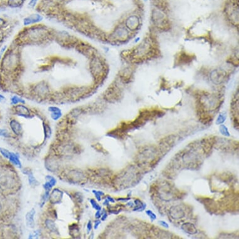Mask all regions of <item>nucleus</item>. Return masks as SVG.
<instances>
[{
    "mask_svg": "<svg viewBox=\"0 0 239 239\" xmlns=\"http://www.w3.org/2000/svg\"><path fill=\"white\" fill-rule=\"evenodd\" d=\"M48 29L41 26H32L26 29L21 36L26 38L25 41H40L43 40L44 38L48 36Z\"/></svg>",
    "mask_w": 239,
    "mask_h": 239,
    "instance_id": "obj_1",
    "label": "nucleus"
},
{
    "mask_svg": "<svg viewBox=\"0 0 239 239\" xmlns=\"http://www.w3.org/2000/svg\"><path fill=\"white\" fill-rule=\"evenodd\" d=\"M2 68L5 71H10L15 68L18 64V57L13 51L7 53L2 60Z\"/></svg>",
    "mask_w": 239,
    "mask_h": 239,
    "instance_id": "obj_2",
    "label": "nucleus"
},
{
    "mask_svg": "<svg viewBox=\"0 0 239 239\" xmlns=\"http://www.w3.org/2000/svg\"><path fill=\"white\" fill-rule=\"evenodd\" d=\"M90 68L92 74L96 77L101 76L102 73H103L105 69L102 61L98 57H96L92 58L90 64Z\"/></svg>",
    "mask_w": 239,
    "mask_h": 239,
    "instance_id": "obj_3",
    "label": "nucleus"
},
{
    "mask_svg": "<svg viewBox=\"0 0 239 239\" xmlns=\"http://www.w3.org/2000/svg\"><path fill=\"white\" fill-rule=\"evenodd\" d=\"M43 18L41 15L39 14H32L29 16L26 17L23 20V25L25 26L32 25L40 23L43 20Z\"/></svg>",
    "mask_w": 239,
    "mask_h": 239,
    "instance_id": "obj_4",
    "label": "nucleus"
},
{
    "mask_svg": "<svg viewBox=\"0 0 239 239\" xmlns=\"http://www.w3.org/2000/svg\"><path fill=\"white\" fill-rule=\"evenodd\" d=\"M15 112L16 114L18 115L19 116L29 117H30V111L28 108L23 105L20 104L15 106Z\"/></svg>",
    "mask_w": 239,
    "mask_h": 239,
    "instance_id": "obj_5",
    "label": "nucleus"
},
{
    "mask_svg": "<svg viewBox=\"0 0 239 239\" xmlns=\"http://www.w3.org/2000/svg\"><path fill=\"white\" fill-rule=\"evenodd\" d=\"M36 211L34 209L28 212L26 215V224L27 226L30 228H33L35 227V221H34V216L35 215Z\"/></svg>",
    "mask_w": 239,
    "mask_h": 239,
    "instance_id": "obj_6",
    "label": "nucleus"
},
{
    "mask_svg": "<svg viewBox=\"0 0 239 239\" xmlns=\"http://www.w3.org/2000/svg\"><path fill=\"white\" fill-rule=\"evenodd\" d=\"M139 23V20L136 16H132L129 17L126 21L127 26L131 29H135Z\"/></svg>",
    "mask_w": 239,
    "mask_h": 239,
    "instance_id": "obj_7",
    "label": "nucleus"
},
{
    "mask_svg": "<svg viewBox=\"0 0 239 239\" xmlns=\"http://www.w3.org/2000/svg\"><path fill=\"white\" fill-rule=\"evenodd\" d=\"M48 110L51 112V118L54 120H58L62 116V113L61 110L56 106H50L48 108Z\"/></svg>",
    "mask_w": 239,
    "mask_h": 239,
    "instance_id": "obj_8",
    "label": "nucleus"
},
{
    "mask_svg": "<svg viewBox=\"0 0 239 239\" xmlns=\"http://www.w3.org/2000/svg\"><path fill=\"white\" fill-rule=\"evenodd\" d=\"M10 127L13 132L17 135H20L22 132V127L20 123L17 120H11L10 122Z\"/></svg>",
    "mask_w": 239,
    "mask_h": 239,
    "instance_id": "obj_9",
    "label": "nucleus"
},
{
    "mask_svg": "<svg viewBox=\"0 0 239 239\" xmlns=\"http://www.w3.org/2000/svg\"><path fill=\"white\" fill-rule=\"evenodd\" d=\"M35 91L39 94H45L48 91V87L46 83H40L36 86Z\"/></svg>",
    "mask_w": 239,
    "mask_h": 239,
    "instance_id": "obj_10",
    "label": "nucleus"
},
{
    "mask_svg": "<svg viewBox=\"0 0 239 239\" xmlns=\"http://www.w3.org/2000/svg\"><path fill=\"white\" fill-rule=\"evenodd\" d=\"M127 32L123 28L118 29L117 30H115L112 36L115 38V39H117V40H121L123 38H125L127 36Z\"/></svg>",
    "mask_w": 239,
    "mask_h": 239,
    "instance_id": "obj_11",
    "label": "nucleus"
},
{
    "mask_svg": "<svg viewBox=\"0 0 239 239\" xmlns=\"http://www.w3.org/2000/svg\"><path fill=\"white\" fill-rule=\"evenodd\" d=\"M8 158L11 162H12L14 165H17L19 167H21V161H20V159H19V157L18 155H17L15 153L10 152Z\"/></svg>",
    "mask_w": 239,
    "mask_h": 239,
    "instance_id": "obj_12",
    "label": "nucleus"
},
{
    "mask_svg": "<svg viewBox=\"0 0 239 239\" xmlns=\"http://www.w3.org/2000/svg\"><path fill=\"white\" fill-rule=\"evenodd\" d=\"M25 0H8V5L11 8H18L23 4Z\"/></svg>",
    "mask_w": 239,
    "mask_h": 239,
    "instance_id": "obj_13",
    "label": "nucleus"
},
{
    "mask_svg": "<svg viewBox=\"0 0 239 239\" xmlns=\"http://www.w3.org/2000/svg\"><path fill=\"white\" fill-rule=\"evenodd\" d=\"M25 173L28 175V180H29V183L31 185H32V186L33 185H38V183H38V182L36 180V179L35 178V177H34L32 172H31L30 170H29L28 172L26 171L25 172Z\"/></svg>",
    "mask_w": 239,
    "mask_h": 239,
    "instance_id": "obj_14",
    "label": "nucleus"
},
{
    "mask_svg": "<svg viewBox=\"0 0 239 239\" xmlns=\"http://www.w3.org/2000/svg\"><path fill=\"white\" fill-rule=\"evenodd\" d=\"M212 76H215V78H212V81L216 83H220L221 81L223 80V76L221 73H220L219 72L217 71H214L212 72Z\"/></svg>",
    "mask_w": 239,
    "mask_h": 239,
    "instance_id": "obj_15",
    "label": "nucleus"
},
{
    "mask_svg": "<svg viewBox=\"0 0 239 239\" xmlns=\"http://www.w3.org/2000/svg\"><path fill=\"white\" fill-rule=\"evenodd\" d=\"M135 204L136 205V207L135 208L133 209L134 211H143L146 208V204H143L140 200H135Z\"/></svg>",
    "mask_w": 239,
    "mask_h": 239,
    "instance_id": "obj_16",
    "label": "nucleus"
},
{
    "mask_svg": "<svg viewBox=\"0 0 239 239\" xmlns=\"http://www.w3.org/2000/svg\"><path fill=\"white\" fill-rule=\"evenodd\" d=\"M11 104L14 105H17L18 103H20V104L25 103V101L23 99H22L21 98H20V97H18V96H16V95L13 96L11 98Z\"/></svg>",
    "mask_w": 239,
    "mask_h": 239,
    "instance_id": "obj_17",
    "label": "nucleus"
},
{
    "mask_svg": "<svg viewBox=\"0 0 239 239\" xmlns=\"http://www.w3.org/2000/svg\"><path fill=\"white\" fill-rule=\"evenodd\" d=\"M220 132L222 135L225 136H230V133L228 130V128L223 125H220Z\"/></svg>",
    "mask_w": 239,
    "mask_h": 239,
    "instance_id": "obj_18",
    "label": "nucleus"
},
{
    "mask_svg": "<svg viewBox=\"0 0 239 239\" xmlns=\"http://www.w3.org/2000/svg\"><path fill=\"white\" fill-rule=\"evenodd\" d=\"M225 119H226V116H225L224 115H222V114L219 115V116L218 117V118L217 119V121H216V124L217 125L222 124V123H223L225 121Z\"/></svg>",
    "mask_w": 239,
    "mask_h": 239,
    "instance_id": "obj_19",
    "label": "nucleus"
},
{
    "mask_svg": "<svg viewBox=\"0 0 239 239\" xmlns=\"http://www.w3.org/2000/svg\"><path fill=\"white\" fill-rule=\"evenodd\" d=\"M90 203H91L92 207H93L96 210L98 211V210H102L101 207H100V206L97 203V202L95 201V200H93V199H91V200H90Z\"/></svg>",
    "mask_w": 239,
    "mask_h": 239,
    "instance_id": "obj_20",
    "label": "nucleus"
},
{
    "mask_svg": "<svg viewBox=\"0 0 239 239\" xmlns=\"http://www.w3.org/2000/svg\"><path fill=\"white\" fill-rule=\"evenodd\" d=\"M46 179H47L48 180V182H49L51 183V185L53 187L55 186V184L57 183L56 179L54 178L53 176H51L50 175H48V176H46Z\"/></svg>",
    "mask_w": 239,
    "mask_h": 239,
    "instance_id": "obj_21",
    "label": "nucleus"
},
{
    "mask_svg": "<svg viewBox=\"0 0 239 239\" xmlns=\"http://www.w3.org/2000/svg\"><path fill=\"white\" fill-rule=\"evenodd\" d=\"M146 213L147 214V215L150 218L152 221H153V220H155V219H157L156 215L154 213L152 210H147V211L146 212Z\"/></svg>",
    "mask_w": 239,
    "mask_h": 239,
    "instance_id": "obj_22",
    "label": "nucleus"
},
{
    "mask_svg": "<svg viewBox=\"0 0 239 239\" xmlns=\"http://www.w3.org/2000/svg\"><path fill=\"white\" fill-rule=\"evenodd\" d=\"M93 193L95 194L97 199L98 200V201H100V200H101V196L104 195V193L102 192H100V191L93 190Z\"/></svg>",
    "mask_w": 239,
    "mask_h": 239,
    "instance_id": "obj_23",
    "label": "nucleus"
},
{
    "mask_svg": "<svg viewBox=\"0 0 239 239\" xmlns=\"http://www.w3.org/2000/svg\"><path fill=\"white\" fill-rule=\"evenodd\" d=\"M0 152L2 153V155L5 157L8 158V157L10 156V152L8 150L6 149H3V148H0Z\"/></svg>",
    "mask_w": 239,
    "mask_h": 239,
    "instance_id": "obj_24",
    "label": "nucleus"
},
{
    "mask_svg": "<svg viewBox=\"0 0 239 239\" xmlns=\"http://www.w3.org/2000/svg\"><path fill=\"white\" fill-rule=\"evenodd\" d=\"M48 196H49V192H47V191H46L44 195L42 197V198H41V207L43 206V205L44 204V203H45V202H46V200H47Z\"/></svg>",
    "mask_w": 239,
    "mask_h": 239,
    "instance_id": "obj_25",
    "label": "nucleus"
},
{
    "mask_svg": "<svg viewBox=\"0 0 239 239\" xmlns=\"http://www.w3.org/2000/svg\"><path fill=\"white\" fill-rule=\"evenodd\" d=\"M52 187H53V186L51 185V183H50L49 182H46V183L44 184V185H43L44 188L45 189V190L47 191V192H50V191L51 190Z\"/></svg>",
    "mask_w": 239,
    "mask_h": 239,
    "instance_id": "obj_26",
    "label": "nucleus"
},
{
    "mask_svg": "<svg viewBox=\"0 0 239 239\" xmlns=\"http://www.w3.org/2000/svg\"><path fill=\"white\" fill-rule=\"evenodd\" d=\"M47 226L48 227V228H50V229H51V230H55V224H54V223L53 222H51V221H50V220H48L47 222Z\"/></svg>",
    "mask_w": 239,
    "mask_h": 239,
    "instance_id": "obj_27",
    "label": "nucleus"
},
{
    "mask_svg": "<svg viewBox=\"0 0 239 239\" xmlns=\"http://www.w3.org/2000/svg\"><path fill=\"white\" fill-rule=\"evenodd\" d=\"M0 136H5V137H8V136H10V135L6 130L0 129Z\"/></svg>",
    "mask_w": 239,
    "mask_h": 239,
    "instance_id": "obj_28",
    "label": "nucleus"
},
{
    "mask_svg": "<svg viewBox=\"0 0 239 239\" xmlns=\"http://www.w3.org/2000/svg\"><path fill=\"white\" fill-rule=\"evenodd\" d=\"M38 1V0H30V2H29L28 5L29 6H31V7L33 8V7H35L36 6V3H37Z\"/></svg>",
    "mask_w": 239,
    "mask_h": 239,
    "instance_id": "obj_29",
    "label": "nucleus"
},
{
    "mask_svg": "<svg viewBox=\"0 0 239 239\" xmlns=\"http://www.w3.org/2000/svg\"><path fill=\"white\" fill-rule=\"evenodd\" d=\"M40 234V231H38V230H37V231H36V232H34L33 234H31V235H31V236H29V238H35V237H38V236H39Z\"/></svg>",
    "mask_w": 239,
    "mask_h": 239,
    "instance_id": "obj_30",
    "label": "nucleus"
},
{
    "mask_svg": "<svg viewBox=\"0 0 239 239\" xmlns=\"http://www.w3.org/2000/svg\"><path fill=\"white\" fill-rule=\"evenodd\" d=\"M159 223H160V224L161 226L164 227L165 228H168L169 227L168 224V223H167V222H165V221H160V222H159Z\"/></svg>",
    "mask_w": 239,
    "mask_h": 239,
    "instance_id": "obj_31",
    "label": "nucleus"
},
{
    "mask_svg": "<svg viewBox=\"0 0 239 239\" xmlns=\"http://www.w3.org/2000/svg\"><path fill=\"white\" fill-rule=\"evenodd\" d=\"M100 223H101V221H100V220H95V225H94V228H95V229H97V228L98 227V226H99V225L100 224Z\"/></svg>",
    "mask_w": 239,
    "mask_h": 239,
    "instance_id": "obj_32",
    "label": "nucleus"
},
{
    "mask_svg": "<svg viewBox=\"0 0 239 239\" xmlns=\"http://www.w3.org/2000/svg\"><path fill=\"white\" fill-rule=\"evenodd\" d=\"M91 228H92V223H91V222L90 221V222H88V224H87V230H88V232H89L90 231H91Z\"/></svg>",
    "mask_w": 239,
    "mask_h": 239,
    "instance_id": "obj_33",
    "label": "nucleus"
},
{
    "mask_svg": "<svg viewBox=\"0 0 239 239\" xmlns=\"http://www.w3.org/2000/svg\"><path fill=\"white\" fill-rule=\"evenodd\" d=\"M102 212H101V210H98V211H97V212L96 213V214H95V217L97 218V219H99V218H100L102 217Z\"/></svg>",
    "mask_w": 239,
    "mask_h": 239,
    "instance_id": "obj_34",
    "label": "nucleus"
},
{
    "mask_svg": "<svg viewBox=\"0 0 239 239\" xmlns=\"http://www.w3.org/2000/svg\"><path fill=\"white\" fill-rule=\"evenodd\" d=\"M5 25V21L3 18H0V27L4 26Z\"/></svg>",
    "mask_w": 239,
    "mask_h": 239,
    "instance_id": "obj_35",
    "label": "nucleus"
},
{
    "mask_svg": "<svg viewBox=\"0 0 239 239\" xmlns=\"http://www.w3.org/2000/svg\"><path fill=\"white\" fill-rule=\"evenodd\" d=\"M107 217H108V214H107L106 212L104 213L103 215V216L102 217V220L104 221V220L107 218Z\"/></svg>",
    "mask_w": 239,
    "mask_h": 239,
    "instance_id": "obj_36",
    "label": "nucleus"
},
{
    "mask_svg": "<svg viewBox=\"0 0 239 239\" xmlns=\"http://www.w3.org/2000/svg\"><path fill=\"white\" fill-rule=\"evenodd\" d=\"M107 200H109V202H113V203L115 202V200L113 198H112V197H110L109 196L107 197Z\"/></svg>",
    "mask_w": 239,
    "mask_h": 239,
    "instance_id": "obj_37",
    "label": "nucleus"
},
{
    "mask_svg": "<svg viewBox=\"0 0 239 239\" xmlns=\"http://www.w3.org/2000/svg\"><path fill=\"white\" fill-rule=\"evenodd\" d=\"M5 99V97L4 96H3L2 95H0V102H2V101Z\"/></svg>",
    "mask_w": 239,
    "mask_h": 239,
    "instance_id": "obj_38",
    "label": "nucleus"
},
{
    "mask_svg": "<svg viewBox=\"0 0 239 239\" xmlns=\"http://www.w3.org/2000/svg\"><path fill=\"white\" fill-rule=\"evenodd\" d=\"M103 204H104V205H109V200H108L106 199V200H105V201L104 202Z\"/></svg>",
    "mask_w": 239,
    "mask_h": 239,
    "instance_id": "obj_39",
    "label": "nucleus"
},
{
    "mask_svg": "<svg viewBox=\"0 0 239 239\" xmlns=\"http://www.w3.org/2000/svg\"><path fill=\"white\" fill-rule=\"evenodd\" d=\"M57 1H62V0H57Z\"/></svg>",
    "mask_w": 239,
    "mask_h": 239,
    "instance_id": "obj_40",
    "label": "nucleus"
}]
</instances>
